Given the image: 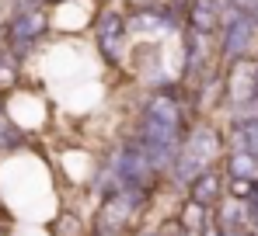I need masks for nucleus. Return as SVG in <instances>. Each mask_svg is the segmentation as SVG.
I'll return each mask as SVG.
<instances>
[{"label":"nucleus","instance_id":"nucleus-1","mask_svg":"<svg viewBox=\"0 0 258 236\" xmlns=\"http://www.w3.org/2000/svg\"><path fill=\"white\" fill-rule=\"evenodd\" d=\"M136 136L143 139L147 153H150V163L161 177H168L174 163V150L185 136V111H181V101H178V90L174 87H164L157 94H150L143 101V111H140V122H136Z\"/></svg>","mask_w":258,"mask_h":236},{"label":"nucleus","instance_id":"nucleus-2","mask_svg":"<svg viewBox=\"0 0 258 236\" xmlns=\"http://www.w3.org/2000/svg\"><path fill=\"white\" fill-rule=\"evenodd\" d=\"M220 150H223L220 132H216L213 125H206V122H196L192 129H185V136H181V143H178V150H174V163H171L168 174H171L178 184L188 188V181H192L196 174L210 170L216 163Z\"/></svg>","mask_w":258,"mask_h":236},{"label":"nucleus","instance_id":"nucleus-3","mask_svg":"<svg viewBox=\"0 0 258 236\" xmlns=\"http://www.w3.org/2000/svg\"><path fill=\"white\" fill-rule=\"evenodd\" d=\"M108 167H112V174H115L119 188L154 191V188H157V181H161V174L154 170L150 153H147V146H143V139H140L136 132L126 136V139L115 146V153L108 157Z\"/></svg>","mask_w":258,"mask_h":236},{"label":"nucleus","instance_id":"nucleus-4","mask_svg":"<svg viewBox=\"0 0 258 236\" xmlns=\"http://www.w3.org/2000/svg\"><path fill=\"white\" fill-rule=\"evenodd\" d=\"M150 191H133V188H119L115 195L101 198V212L94 215L91 236H126L133 219L143 212Z\"/></svg>","mask_w":258,"mask_h":236},{"label":"nucleus","instance_id":"nucleus-5","mask_svg":"<svg viewBox=\"0 0 258 236\" xmlns=\"http://www.w3.org/2000/svg\"><path fill=\"white\" fill-rule=\"evenodd\" d=\"M220 56L227 63H237V59H248L251 45H255L258 25L251 11H241V7H227L223 18H220Z\"/></svg>","mask_w":258,"mask_h":236},{"label":"nucleus","instance_id":"nucleus-6","mask_svg":"<svg viewBox=\"0 0 258 236\" xmlns=\"http://www.w3.org/2000/svg\"><path fill=\"white\" fill-rule=\"evenodd\" d=\"M0 32H4L7 52H11L14 59H21V56L49 32V14H45L42 7H18V11L0 25Z\"/></svg>","mask_w":258,"mask_h":236},{"label":"nucleus","instance_id":"nucleus-7","mask_svg":"<svg viewBox=\"0 0 258 236\" xmlns=\"http://www.w3.org/2000/svg\"><path fill=\"white\" fill-rule=\"evenodd\" d=\"M129 25H126V14L122 11H101L94 18V45L98 52L105 56V63L112 66H122L126 63V49H129Z\"/></svg>","mask_w":258,"mask_h":236},{"label":"nucleus","instance_id":"nucleus-8","mask_svg":"<svg viewBox=\"0 0 258 236\" xmlns=\"http://www.w3.org/2000/svg\"><path fill=\"white\" fill-rule=\"evenodd\" d=\"M181 18H185V28H192L199 35H213L216 28H220L223 7H220V0H188L185 11H181Z\"/></svg>","mask_w":258,"mask_h":236},{"label":"nucleus","instance_id":"nucleus-9","mask_svg":"<svg viewBox=\"0 0 258 236\" xmlns=\"http://www.w3.org/2000/svg\"><path fill=\"white\" fill-rule=\"evenodd\" d=\"M220 181H223V177L216 174L213 167H210V170H203V174H196V177L188 181V198H192V201H199V205H206V208L216 205V201H220V191H223V188H220Z\"/></svg>","mask_w":258,"mask_h":236},{"label":"nucleus","instance_id":"nucleus-10","mask_svg":"<svg viewBox=\"0 0 258 236\" xmlns=\"http://www.w3.org/2000/svg\"><path fill=\"white\" fill-rule=\"evenodd\" d=\"M178 226L185 229L188 236H203L210 229V212H206V205H199V201H185V208H181V215H178Z\"/></svg>","mask_w":258,"mask_h":236},{"label":"nucleus","instance_id":"nucleus-11","mask_svg":"<svg viewBox=\"0 0 258 236\" xmlns=\"http://www.w3.org/2000/svg\"><path fill=\"white\" fill-rule=\"evenodd\" d=\"M234 129H237L241 143H244V146H248V150H251V153L258 157V118H248V122H237Z\"/></svg>","mask_w":258,"mask_h":236},{"label":"nucleus","instance_id":"nucleus-12","mask_svg":"<svg viewBox=\"0 0 258 236\" xmlns=\"http://www.w3.org/2000/svg\"><path fill=\"white\" fill-rule=\"evenodd\" d=\"M81 229H84V226H81L77 215H59V219H56V233L59 236H81Z\"/></svg>","mask_w":258,"mask_h":236},{"label":"nucleus","instance_id":"nucleus-13","mask_svg":"<svg viewBox=\"0 0 258 236\" xmlns=\"http://www.w3.org/2000/svg\"><path fill=\"white\" fill-rule=\"evenodd\" d=\"M136 236H161V233H136Z\"/></svg>","mask_w":258,"mask_h":236},{"label":"nucleus","instance_id":"nucleus-14","mask_svg":"<svg viewBox=\"0 0 258 236\" xmlns=\"http://www.w3.org/2000/svg\"><path fill=\"white\" fill-rule=\"evenodd\" d=\"M255 83H258V63H255Z\"/></svg>","mask_w":258,"mask_h":236},{"label":"nucleus","instance_id":"nucleus-15","mask_svg":"<svg viewBox=\"0 0 258 236\" xmlns=\"http://www.w3.org/2000/svg\"><path fill=\"white\" fill-rule=\"evenodd\" d=\"M255 25H258V7H255Z\"/></svg>","mask_w":258,"mask_h":236}]
</instances>
